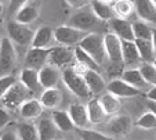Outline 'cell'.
Wrapping results in <instances>:
<instances>
[{
    "label": "cell",
    "mask_w": 156,
    "mask_h": 140,
    "mask_svg": "<svg viewBox=\"0 0 156 140\" xmlns=\"http://www.w3.org/2000/svg\"><path fill=\"white\" fill-rule=\"evenodd\" d=\"M79 46L86 50L100 65L105 63L108 57L105 51V43H104V35L97 32H90L83 38V40L79 43Z\"/></svg>",
    "instance_id": "cell-3"
},
{
    "label": "cell",
    "mask_w": 156,
    "mask_h": 140,
    "mask_svg": "<svg viewBox=\"0 0 156 140\" xmlns=\"http://www.w3.org/2000/svg\"><path fill=\"white\" fill-rule=\"evenodd\" d=\"M145 96H147L148 100H155L156 101V86H151L149 90H147Z\"/></svg>",
    "instance_id": "cell-43"
},
{
    "label": "cell",
    "mask_w": 156,
    "mask_h": 140,
    "mask_svg": "<svg viewBox=\"0 0 156 140\" xmlns=\"http://www.w3.org/2000/svg\"><path fill=\"white\" fill-rule=\"evenodd\" d=\"M153 63H155V65H156V60H155V61H153Z\"/></svg>",
    "instance_id": "cell-48"
},
{
    "label": "cell",
    "mask_w": 156,
    "mask_h": 140,
    "mask_svg": "<svg viewBox=\"0 0 156 140\" xmlns=\"http://www.w3.org/2000/svg\"><path fill=\"white\" fill-rule=\"evenodd\" d=\"M3 14V4H2V2H0V15Z\"/></svg>",
    "instance_id": "cell-47"
},
{
    "label": "cell",
    "mask_w": 156,
    "mask_h": 140,
    "mask_svg": "<svg viewBox=\"0 0 156 140\" xmlns=\"http://www.w3.org/2000/svg\"><path fill=\"white\" fill-rule=\"evenodd\" d=\"M17 133H18V139H21V140H36V139H39L37 126L33 125V123H29V122L20 123L17 128Z\"/></svg>",
    "instance_id": "cell-33"
},
{
    "label": "cell",
    "mask_w": 156,
    "mask_h": 140,
    "mask_svg": "<svg viewBox=\"0 0 156 140\" xmlns=\"http://www.w3.org/2000/svg\"><path fill=\"white\" fill-rule=\"evenodd\" d=\"M87 112H88V118H90V123L91 125H98V123L104 122L106 115L105 110H104L102 104H101L100 98H91L87 103Z\"/></svg>",
    "instance_id": "cell-23"
},
{
    "label": "cell",
    "mask_w": 156,
    "mask_h": 140,
    "mask_svg": "<svg viewBox=\"0 0 156 140\" xmlns=\"http://www.w3.org/2000/svg\"><path fill=\"white\" fill-rule=\"evenodd\" d=\"M73 61H76L75 60V47H69V46H64V45L51 47L48 64H53V65L64 69L66 67L72 65Z\"/></svg>",
    "instance_id": "cell-8"
},
{
    "label": "cell",
    "mask_w": 156,
    "mask_h": 140,
    "mask_svg": "<svg viewBox=\"0 0 156 140\" xmlns=\"http://www.w3.org/2000/svg\"><path fill=\"white\" fill-rule=\"evenodd\" d=\"M106 90L111 92L112 94L118 96L119 98H131V97H137L140 94L141 90L134 87L133 85H130L129 82H126L123 78L120 79H112L106 85Z\"/></svg>",
    "instance_id": "cell-12"
},
{
    "label": "cell",
    "mask_w": 156,
    "mask_h": 140,
    "mask_svg": "<svg viewBox=\"0 0 156 140\" xmlns=\"http://www.w3.org/2000/svg\"><path fill=\"white\" fill-rule=\"evenodd\" d=\"M79 136L84 140H108V139H112L109 134L94 131V129H90V128L79 129Z\"/></svg>",
    "instance_id": "cell-37"
},
{
    "label": "cell",
    "mask_w": 156,
    "mask_h": 140,
    "mask_svg": "<svg viewBox=\"0 0 156 140\" xmlns=\"http://www.w3.org/2000/svg\"><path fill=\"white\" fill-rule=\"evenodd\" d=\"M0 17H2V15H0ZM0 27H2V22H0Z\"/></svg>",
    "instance_id": "cell-49"
},
{
    "label": "cell",
    "mask_w": 156,
    "mask_h": 140,
    "mask_svg": "<svg viewBox=\"0 0 156 140\" xmlns=\"http://www.w3.org/2000/svg\"><path fill=\"white\" fill-rule=\"evenodd\" d=\"M40 103L47 110H57L62 103V93L58 87H48L41 92L39 97Z\"/></svg>",
    "instance_id": "cell-22"
},
{
    "label": "cell",
    "mask_w": 156,
    "mask_h": 140,
    "mask_svg": "<svg viewBox=\"0 0 156 140\" xmlns=\"http://www.w3.org/2000/svg\"><path fill=\"white\" fill-rule=\"evenodd\" d=\"M136 126L137 128L145 129V131H152V129H156V114L152 112L151 110H148L147 112H144L136 121Z\"/></svg>",
    "instance_id": "cell-35"
},
{
    "label": "cell",
    "mask_w": 156,
    "mask_h": 140,
    "mask_svg": "<svg viewBox=\"0 0 156 140\" xmlns=\"http://www.w3.org/2000/svg\"><path fill=\"white\" fill-rule=\"evenodd\" d=\"M113 10L118 17L129 20L136 13V4H134V0H116L113 3Z\"/></svg>",
    "instance_id": "cell-31"
},
{
    "label": "cell",
    "mask_w": 156,
    "mask_h": 140,
    "mask_svg": "<svg viewBox=\"0 0 156 140\" xmlns=\"http://www.w3.org/2000/svg\"><path fill=\"white\" fill-rule=\"evenodd\" d=\"M55 42V36H54V29H51L50 27H43L37 28L35 31V36L32 40V47H43V49H48L53 47V43Z\"/></svg>",
    "instance_id": "cell-16"
},
{
    "label": "cell",
    "mask_w": 156,
    "mask_h": 140,
    "mask_svg": "<svg viewBox=\"0 0 156 140\" xmlns=\"http://www.w3.org/2000/svg\"><path fill=\"white\" fill-rule=\"evenodd\" d=\"M15 82H17V79L14 78L12 74L0 76V101H2V98L4 97V94L9 92V89L15 83Z\"/></svg>",
    "instance_id": "cell-38"
},
{
    "label": "cell",
    "mask_w": 156,
    "mask_h": 140,
    "mask_svg": "<svg viewBox=\"0 0 156 140\" xmlns=\"http://www.w3.org/2000/svg\"><path fill=\"white\" fill-rule=\"evenodd\" d=\"M88 0H66V3L69 4V7L72 9H83L87 4Z\"/></svg>",
    "instance_id": "cell-42"
},
{
    "label": "cell",
    "mask_w": 156,
    "mask_h": 140,
    "mask_svg": "<svg viewBox=\"0 0 156 140\" xmlns=\"http://www.w3.org/2000/svg\"><path fill=\"white\" fill-rule=\"evenodd\" d=\"M39 17V11L36 7L30 6V4H27L25 7L20 10L17 14L14 15V20H17L18 22H22V24H32L33 21H36Z\"/></svg>",
    "instance_id": "cell-32"
},
{
    "label": "cell",
    "mask_w": 156,
    "mask_h": 140,
    "mask_svg": "<svg viewBox=\"0 0 156 140\" xmlns=\"http://www.w3.org/2000/svg\"><path fill=\"white\" fill-rule=\"evenodd\" d=\"M98 98H100L101 104H102L104 110H105V112H106V115L108 116L116 115V114L120 111V108H122L120 100H119L118 96L112 94L111 92L104 93V94H101Z\"/></svg>",
    "instance_id": "cell-26"
},
{
    "label": "cell",
    "mask_w": 156,
    "mask_h": 140,
    "mask_svg": "<svg viewBox=\"0 0 156 140\" xmlns=\"http://www.w3.org/2000/svg\"><path fill=\"white\" fill-rule=\"evenodd\" d=\"M68 112H69V115H71L72 121H73L75 126H76L77 129L88 128V126L91 125L86 105L80 104V103H73V104L69 105Z\"/></svg>",
    "instance_id": "cell-17"
},
{
    "label": "cell",
    "mask_w": 156,
    "mask_h": 140,
    "mask_svg": "<svg viewBox=\"0 0 156 140\" xmlns=\"http://www.w3.org/2000/svg\"><path fill=\"white\" fill-rule=\"evenodd\" d=\"M136 45L138 47L142 63H153L156 60V50L152 39H136Z\"/></svg>",
    "instance_id": "cell-25"
},
{
    "label": "cell",
    "mask_w": 156,
    "mask_h": 140,
    "mask_svg": "<svg viewBox=\"0 0 156 140\" xmlns=\"http://www.w3.org/2000/svg\"><path fill=\"white\" fill-rule=\"evenodd\" d=\"M0 42H2V38H0Z\"/></svg>",
    "instance_id": "cell-50"
},
{
    "label": "cell",
    "mask_w": 156,
    "mask_h": 140,
    "mask_svg": "<svg viewBox=\"0 0 156 140\" xmlns=\"http://www.w3.org/2000/svg\"><path fill=\"white\" fill-rule=\"evenodd\" d=\"M141 61L136 40H123V63L127 65H134Z\"/></svg>",
    "instance_id": "cell-27"
},
{
    "label": "cell",
    "mask_w": 156,
    "mask_h": 140,
    "mask_svg": "<svg viewBox=\"0 0 156 140\" xmlns=\"http://www.w3.org/2000/svg\"><path fill=\"white\" fill-rule=\"evenodd\" d=\"M51 118H53V121L55 122V125L58 126V129L61 132H71L73 131V128H76L68 111H62L58 110V108L53 110Z\"/></svg>",
    "instance_id": "cell-28"
},
{
    "label": "cell",
    "mask_w": 156,
    "mask_h": 140,
    "mask_svg": "<svg viewBox=\"0 0 156 140\" xmlns=\"http://www.w3.org/2000/svg\"><path fill=\"white\" fill-rule=\"evenodd\" d=\"M147 107H148V110H151L152 112L156 114V101H155V100H148V101H147Z\"/></svg>",
    "instance_id": "cell-44"
},
{
    "label": "cell",
    "mask_w": 156,
    "mask_h": 140,
    "mask_svg": "<svg viewBox=\"0 0 156 140\" xmlns=\"http://www.w3.org/2000/svg\"><path fill=\"white\" fill-rule=\"evenodd\" d=\"M133 126L131 118L129 115H112V118L106 123V133L111 137H123L129 134Z\"/></svg>",
    "instance_id": "cell-10"
},
{
    "label": "cell",
    "mask_w": 156,
    "mask_h": 140,
    "mask_svg": "<svg viewBox=\"0 0 156 140\" xmlns=\"http://www.w3.org/2000/svg\"><path fill=\"white\" fill-rule=\"evenodd\" d=\"M102 2H105V3H109V4H113L116 0H102Z\"/></svg>",
    "instance_id": "cell-46"
},
{
    "label": "cell",
    "mask_w": 156,
    "mask_h": 140,
    "mask_svg": "<svg viewBox=\"0 0 156 140\" xmlns=\"http://www.w3.org/2000/svg\"><path fill=\"white\" fill-rule=\"evenodd\" d=\"M0 139H3V140H14V139H18L17 129H15V131H12V129H10L9 126H6L3 131H0Z\"/></svg>",
    "instance_id": "cell-41"
},
{
    "label": "cell",
    "mask_w": 156,
    "mask_h": 140,
    "mask_svg": "<svg viewBox=\"0 0 156 140\" xmlns=\"http://www.w3.org/2000/svg\"><path fill=\"white\" fill-rule=\"evenodd\" d=\"M120 78H123L126 82H129L130 85H133L134 87L140 89L141 92H147L149 90L151 85L145 81V78L142 76L141 69L140 68H129V69H123L122 71Z\"/></svg>",
    "instance_id": "cell-21"
},
{
    "label": "cell",
    "mask_w": 156,
    "mask_h": 140,
    "mask_svg": "<svg viewBox=\"0 0 156 140\" xmlns=\"http://www.w3.org/2000/svg\"><path fill=\"white\" fill-rule=\"evenodd\" d=\"M28 2H29V0H10V3H9V13L11 15H15L21 9H22V7L27 6Z\"/></svg>",
    "instance_id": "cell-39"
},
{
    "label": "cell",
    "mask_w": 156,
    "mask_h": 140,
    "mask_svg": "<svg viewBox=\"0 0 156 140\" xmlns=\"http://www.w3.org/2000/svg\"><path fill=\"white\" fill-rule=\"evenodd\" d=\"M101 18H98L95 15V13L91 10V7L88 10H82L79 9V11H76L71 18H69V24L73 27L79 28V29L84 31V32H97L101 33L104 29V24Z\"/></svg>",
    "instance_id": "cell-2"
},
{
    "label": "cell",
    "mask_w": 156,
    "mask_h": 140,
    "mask_svg": "<svg viewBox=\"0 0 156 140\" xmlns=\"http://www.w3.org/2000/svg\"><path fill=\"white\" fill-rule=\"evenodd\" d=\"M133 29H134L136 39H152L153 25L148 24V22L142 21V20L133 22Z\"/></svg>",
    "instance_id": "cell-34"
},
{
    "label": "cell",
    "mask_w": 156,
    "mask_h": 140,
    "mask_svg": "<svg viewBox=\"0 0 156 140\" xmlns=\"http://www.w3.org/2000/svg\"><path fill=\"white\" fill-rule=\"evenodd\" d=\"M91 10L95 13L98 18H101L105 22H108L109 20H112L116 15L115 10H113V4L105 3L102 0H91Z\"/></svg>",
    "instance_id": "cell-29"
},
{
    "label": "cell",
    "mask_w": 156,
    "mask_h": 140,
    "mask_svg": "<svg viewBox=\"0 0 156 140\" xmlns=\"http://www.w3.org/2000/svg\"><path fill=\"white\" fill-rule=\"evenodd\" d=\"M39 78L43 89L48 87H57L59 79H62V71L61 68L53 65V64H46L39 69Z\"/></svg>",
    "instance_id": "cell-13"
},
{
    "label": "cell",
    "mask_w": 156,
    "mask_h": 140,
    "mask_svg": "<svg viewBox=\"0 0 156 140\" xmlns=\"http://www.w3.org/2000/svg\"><path fill=\"white\" fill-rule=\"evenodd\" d=\"M75 60L82 69H97V71L100 69V64L80 46L75 47Z\"/></svg>",
    "instance_id": "cell-30"
},
{
    "label": "cell",
    "mask_w": 156,
    "mask_h": 140,
    "mask_svg": "<svg viewBox=\"0 0 156 140\" xmlns=\"http://www.w3.org/2000/svg\"><path fill=\"white\" fill-rule=\"evenodd\" d=\"M108 27L111 32L116 33L122 40H136L134 36V29H133V22H130L127 18L122 17H113L108 21Z\"/></svg>",
    "instance_id": "cell-11"
},
{
    "label": "cell",
    "mask_w": 156,
    "mask_h": 140,
    "mask_svg": "<svg viewBox=\"0 0 156 140\" xmlns=\"http://www.w3.org/2000/svg\"><path fill=\"white\" fill-rule=\"evenodd\" d=\"M104 43H105V51L109 63L124 64L123 63V40L113 32L104 33Z\"/></svg>",
    "instance_id": "cell-7"
},
{
    "label": "cell",
    "mask_w": 156,
    "mask_h": 140,
    "mask_svg": "<svg viewBox=\"0 0 156 140\" xmlns=\"http://www.w3.org/2000/svg\"><path fill=\"white\" fill-rule=\"evenodd\" d=\"M152 42H153V46H155V50H156V27H153V35H152Z\"/></svg>",
    "instance_id": "cell-45"
},
{
    "label": "cell",
    "mask_w": 156,
    "mask_h": 140,
    "mask_svg": "<svg viewBox=\"0 0 156 140\" xmlns=\"http://www.w3.org/2000/svg\"><path fill=\"white\" fill-rule=\"evenodd\" d=\"M87 82L88 89L91 90L93 94H101L106 89V83L104 78L100 75L97 69H80Z\"/></svg>",
    "instance_id": "cell-19"
},
{
    "label": "cell",
    "mask_w": 156,
    "mask_h": 140,
    "mask_svg": "<svg viewBox=\"0 0 156 140\" xmlns=\"http://www.w3.org/2000/svg\"><path fill=\"white\" fill-rule=\"evenodd\" d=\"M20 82L32 92H37L39 89H43L40 83V78H39V69L32 68V67H25L20 74Z\"/></svg>",
    "instance_id": "cell-18"
},
{
    "label": "cell",
    "mask_w": 156,
    "mask_h": 140,
    "mask_svg": "<svg viewBox=\"0 0 156 140\" xmlns=\"http://www.w3.org/2000/svg\"><path fill=\"white\" fill-rule=\"evenodd\" d=\"M87 35V32L73 27V25H61V27L54 29V36H55L57 45H64L69 47H76L83 40V38Z\"/></svg>",
    "instance_id": "cell-5"
},
{
    "label": "cell",
    "mask_w": 156,
    "mask_h": 140,
    "mask_svg": "<svg viewBox=\"0 0 156 140\" xmlns=\"http://www.w3.org/2000/svg\"><path fill=\"white\" fill-rule=\"evenodd\" d=\"M17 65V50L10 38H2L0 42V76L10 75Z\"/></svg>",
    "instance_id": "cell-4"
},
{
    "label": "cell",
    "mask_w": 156,
    "mask_h": 140,
    "mask_svg": "<svg viewBox=\"0 0 156 140\" xmlns=\"http://www.w3.org/2000/svg\"><path fill=\"white\" fill-rule=\"evenodd\" d=\"M62 82L66 86V89H69V92H72L76 97L90 98L93 96L82 71H79L76 67L69 65L62 69Z\"/></svg>",
    "instance_id": "cell-1"
},
{
    "label": "cell",
    "mask_w": 156,
    "mask_h": 140,
    "mask_svg": "<svg viewBox=\"0 0 156 140\" xmlns=\"http://www.w3.org/2000/svg\"><path fill=\"white\" fill-rule=\"evenodd\" d=\"M43 104L40 103V100H36V98H28L25 100L21 107L18 108L20 111V115L22 116L27 121H32V119H36L41 115L43 112Z\"/></svg>",
    "instance_id": "cell-20"
},
{
    "label": "cell",
    "mask_w": 156,
    "mask_h": 140,
    "mask_svg": "<svg viewBox=\"0 0 156 140\" xmlns=\"http://www.w3.org/2000/svg\"><path fill=\"white\" fill-rule=\"evenodd\" d=\"M7 33L9 38L18 46H30L35 36V31H32L28 24L18 22L17 20H12L7 24Z\"/></svg>",
    "instance_id": "cell-6"
},
{
    "label": "cell",
    "mask_w": 156,
    "mask_h": 140,
    "mask_svg": "<svg viewBox=\"0 0 156 140\" xmlns=\"http://www.w3.org/2000/svg\"><path fill=\"white\" fill-rule=\"evenodd\" d=\"M10 121H11V116H10L9 111L6 108H0V131H3L6 126H9Z\"/></svg>",
    "instance_id": "cell-40"
},
{
    "label": "cell",
    "mask_w": 156,
    "mask_h": 140,
    "mask_svg": "<svg viewBox=\"0 0 156 140\" xmlns=\"http://www.w3.org/2000/svg\"><path fill=\"white\" fill-rule=\"evenodd\" d=\"M28 93L29 90L21 83H17L15 82L11 87L9 89V92L4 94V97L2 98V103L6 108H10V110H14V108H20L21 104L28 100Z\"/></svg>",
    "instance_id": "cell-9"
},
{
    "label": "cell",
    "mask_w": 156,
    "mask_h": 140,
    "mask_svg": "<svg viewBox=\"0 0 156 140\" xmlns=\"http://www.w3.org/2000/svg\"><path fill=\"white\" fill-rule=\"evenodd\" d=\"M153 2H155V3H156V0H153Z\"/></svg>",
    "instance_id": "cell-51"
},
{
    "label": "cell",
    "mask_w": 156,
    "mask_h": 140,
    "mask_svg": "<svg viewBox=\"0 0 156 140\" xmlns=\"http://www.w3.org/2000/svg\"><path fill=\"white\" fill-rule=\"evenodd\" d=\"M136 14L140 20L156 27V3L153 0H134Z\"/></svg>",
    "instance_id": "cell-15"
},
{
    "label": "cell",
    "mask_w": 156,
    "mask_h": 140,
    "mask_svg": "<svg viewBox=\"0 0 156 140\" xmlns=\"http://www.w3.org/2000/svg\"><path fill=\"white\" fill-rule=\"evenodd\" d=\"M37 131L40 140H53L57 137L59 129L53 121V118H43L37 123Z\"/></svg>",
    "instance_id": "cell-24"
},
{
    "label": "cell",
    "mask_w": 156,
    "mask_h": 140,
    "mask_svg": "<svg viewBox=\"0 0 156 140\" xmlns=\"http://www.w3.org/2000/svg\"><path fill=\"white\" fill-rule=\"evenodd\" d=\"M142 76L151 86H156V65L155 63H142L140 65Z\"/></svg>",
    "instance_id": "cell-36"
},
{
    "label": "cell",
    "mask_w": 156,
    "mask_h": 140,
    "mask_svg": "<svg viewBox=\"0 0 156 140\" xmlns=\"http://www.w3.org/2000/svg\"><path fill=\"white\" fill-rule=\"evenodd\" d=\"M50 51L51 47L43 49V47H32L28 50L27 57H25V64L27 67H32V68L40 69L46 64H48V58H50Z\"/></svg>",
    "instance_id": "cell-14"
}]
</instances>
